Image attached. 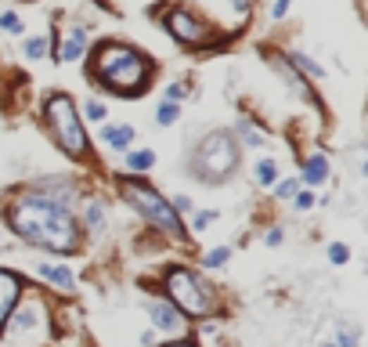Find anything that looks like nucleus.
Returning a JSON list of instances; mask_svg holds the SVG:
<instances>
[{"mask_svg":"<svg viewBox=\"0 0 368 347\" xmlns=\"http://www.w3.org/2000/svg\"><path fill=\"white\" fill-rule=\"evenodd\" d=\"M8 220H11L15 235L25 239L29 246L54 249V254L80 249V220L73 217V210L66 203H58L51 196H40V192L18 196L8 206Z\"/></svg>","mask_w":368,"mask_h":347,"instance_id":"nucleus-1","label":"nucleus"},{"mask_svg":"<svg viewBox=\"0 0 368 347\" xmlns=\"http://www.w3.org/2000/svg\"><path fill=\"white\" fill-rule=\"evenodd\" d=\"M94 76L119 94H141L152 76V61L127 44H102L94 54Z\"/></svg>","mask_w":368,"mask_h":347,"instance_id":"nucleus-2","label":"nucleus"},{"mask_svg":"<svg viewBox=\"0 0 368 347\" xmlns=\"http://www.w3.org/2000/svg\"><path fill=\"white\" fill-rule=\"evenodd\" d=\"M238 170V145L228 131H213L199 141L195 155H192V177L206 181V184H221Z\"/></svg>","mask_w":368,"mask_h":347,"instance_id":"nucleus-3","label":"nucleus"},{"mask_svg":"<svg viewBox=\"0 0 368 347\" xmlns=\"http://www.w3.org/2000/svg\"><path fill=\"white\" fill-rule=\"evenodd\" d=\"M119 192H123V199H127L137 213H145L156 228H163L166 235H173V239H184V225H180V213L156 192V188H148L145 181H123L119 184Z\"/></svg>","mask_w":368,"mask_h":347,"instance_id":"nucleus-4","label":"nucleus"},{"mask_svg":"<svg viewBox=\"0 0 368 347\" xmlns=\"http://www.w3.org/2000/svg\"><path fill=\"white\" fill-rule=\"evenodd\" d=\"M44 116H47V127L58 138V145L66 148L69 155H83L87 152V134L80 127V116H76V102L69 94H51L44 102Z\"/></svg>","mask_w":368,"mask_h":347,"instance_id":"nucleus-5","label":"nucleus"},{"mask_svg":"<svg viewBox=\"0 0 368 347\" xmlns=\"http://www.w3.org/2000/svg\"><path fill=\"white\" fill-rule=\"evenodd\" d=\"M166 290H170V304L184 314H195V319H202V314L213 311V293L209 286L192 275L188 268H170L166 271Z\"/></svg>","mask_w":368,"mask_h":347,"instance_id":"nucleus-6","label":"nucleus"},{"mask_svg":"<svg viewBox=\"0 0 368 347\" xmlns=\"http://www.w3.org/2000/svg\"><path fill=\"white\" fill-rule=\"evenodd\" d=\"M166 29H170V33L177 37V40H184V44H202L209 33H206V25L199 22V18H192L188 11H170L166 15Z\"/></svg>","mask_w":368,"mask_h":347,"instance_id":"nucleus-7","label":"nucleus"},{"mask_svg":"<svg viewBox=\"0 0 368 347\" xmlns=\"http://www.w3.org/2000/svg\"><path fill=\"white\" fill-rule=\"evenodd\" d=\"M18 293H22V278H18L15 271H4V268H0V329H4L8 314L15 311Z\"/></svg>","mask_w":368,"mask_h":347,"instance_id":"nucleus-8","label":"nucleus"},{"mask_svg":"<svg viewBox=\"0 0 368 347\" xmlns=\"http://www.w3.org/2000/svg\"><path fill=\"white\" fill-rule=\"evenodd\" d=\"M148 314H152V326L163 329V333H180V326H184L180 311L166 300H148Z\"/></svg>","mask_w":368,"mask_h":347,"instance_id":"nucleus-9","label":"nucleus"},{"mask_svg":"<svg viewBox=\"0 0 368 347\" xmlns=\"http://www.w3.org/2000/svg\"><path fill=\"white\" fill-rule=\"evenodd\" d=\"M37 314H40V311H37V304H25V307H18V311H11V314H8L11 322H4V326L11 329V336H22V333H29V329L37 326Z\"/></svg>","mask_w":368,"mask_h":347,"instance_id":"nucleus-10","label":"nucleus"},{"mask_svg":"<svg viewBox=\"0 0 368 347\" xmlns=\"http://www.w3.org/2000/svg\"><path fill=\"white\" fill-rule=\"evenodd\" d=\"M329 177V160L321 152H314V155H307V163H303V181L307 184H321Z\"/></svg>","mask_w":368,"mask_h":347,"instance_id":"nucleus-11","label":"nucleus"},{"mask_svg":"<svg viewBox=\"0 0 368 347\" xmlns=\"http://www.w3.org/2000/svg\"><path fill=\"white\" fill-rule=\"evenodd\" d=\"M87 51V29H73V33H69V40L66 44H61V61H76L80 54Z\"/></svg>","mask_w":368,"mask_h":347,"instance_id":"nucleus-12","label":"nucleus"},{"mask_svg":"<svg viewBox=\"0 0 368 347\" xmlns=\"http://www.w3.org/2000/svg\"><path fill=\"white\" fill-rule=\"evenodd\" d=\"M102 138H105V145H109V148L127 152V148H130V141H134V131H130V127H105V131H102Z\"/></svg>","mask_w":368,"mask_h":347,"instance_id":"nucleus-13","label":"nucleus"},{"mask_svg":"<svg viewBox=\"0 0 368 347\" xmlns=\"http://www.w3.org/2000/svg\"><path fill=\"white\" fill-rule=\"evenodd\" d=\"M40 275L47 282H54L58 290H73V271L69 268H51V264H40Z\"/></svg>","mask_w":368,"mask_h":347,"instance_id":"nucleus-14","label":"nucleus"},{"mask_svg":"<svg viewBox=\"0 0 368 347\" xmlns=\"http://www.w3.org/2000/svg\"><path fill=\"white\" fill-rule=\"evenodd\" d=\"M274 181H278V167H274L271 160H260V163H257V184L267 188V184H274Z\"/></svg>","mask_w":368,"mask_h":347,"instance_id":"nucleus-15","label":"nucleus"},{"mask_svg":"<svg viewBox=\"0 0 368 347\" xmlns=\"http://www.w3.org/2000/svg\"><path fill=\"white\" fill-rule=\"evenodd\" d=\"M152 163H156V155H152L148 148H141V152H130V155H127V167H130V170H148Z\"/></svg>","mask_w":368,"mask_h":347,"instance_id":"nucleus-16","label":"nucleus"},{"mask_svg":"<svg viewBox=\"0 0 368 347\" xmlns=\"http://www.w3.org/2000/svg\"><path fill=\"white\" fill-rule=\"evenodd\" d=\"M177 116H180V109L173 102H163L159 112H156V123H159V127H170V123H177Z\"/></svg>","mask_w":368,"mask_h":347,"instance_id":"nucleus-17","label":"nucleus"},{"mask_svg":"<svg viewBox=\"0 0 368 347\" xmlns=\"http://www.w3.org/2000/svg\"><path fill=\"white\" fill-rule=\"evenodd\" d=\"M231 261V249L228 246H217V249H209V254H206V268H221V264H228Z\"/></svg>","mask_w":368,"mask_h":347,"instance_id":"nucleus-18","label":"nucleus"},{"mask_svg":"<svg viewBox=\"0 0 368 347\" xmlns=\"http://www.w3.org/2000/svg\"><path fill=\"white\" fill-rule=\"evenodd\" d=\"M293 61H296V66H300L303 73H311V76H318V80L325 76V69L318 66V61H311V58H307V54H293Z\"/></svg>","mask_w":368,"mask_h":347,"instance_id":"nucleus-19","label":"nucleus"},{"mask_svg":"<svg viewBox=\"0 0 368 347\" xmlns=\"http://www.w3.org/2000/svg\"><path fill=\"white\" fill-rule=\"evenodd\" d=\"M238 134H242L245 141H250V145H264V134H260V131L253 127L250 119H242V123H238Z\"/></svg>","mask_w":368,"mask_h":347,"instance_id":"nucleus-20","label":"nucleus"},{"mask_svg":"<svg viewBox=\"0 0 368 347\" xmlns=\"http://www.w3.org/2000/svg\"><path fill=\"white\" fill-rule=\"evenodd\" d=\"M329 261H332V264H347V261H350V246L332 242V246H329Z\"/></svg>","mask_w":368,"mask_h":347,"instance_id":"nucleus-21","label":"nucleus"},{"mask_svg":"<svg viewBox=\"0 0 368 347\" xmlns=\"http://www.w3.org/2000/svg\"><path fill=\"white\" fill-rule=\"evenodd\" d=\"M87 225H90V228H102V225H105V210H102V203H90V206H87Z\"/></svg>","mask_w":368,"mask_h":347,"instance_id":"nucleus-22","label":"nucleus"},{"mask_svg":"<svg viewBox=\"0 0 368 347\" xmlns=\"http://www.w3.org/2000/svg\"><path fill=\"white\" fill-rule=\"evenodd\" d=\"M0 29H8V33H22V22H18V15L4 11V15H0Z\"/></svg>","mask_w":368,"mask_h":347,"instance_id":"nucleus-23","label":"nucleus"},{"mask_svg":"<svg viewBox=\"0 0 368 347\" xmlns=\"http://www.w3.org/2000/svg\"><path fill=\"white\" fill-rule=\"evenodd\" d=\"M44 51H47V40H25V54L29 58H44Z\"/></svg>","mask_w":368,"mask_h":347,"instance_id":"nucleus-24","label":"nucleus"},{"mask_svg":"<svg viewBox=\"0 0 368 347\" xmlns=\"http://www.w3.org/2000/svg\"><path fill=\"white\" fill-rule=\"evenodd\" d=\"M87 119H94V123L105 119V105L102 102H87Z\"/></svg>","mask_w":368,"mask_h":347,"instance_id":"nucleus-25","label":"nucleus"},{"mask_svg":"<svg viewBox=\"0 0 368 347\" xmlns=\"http://www.w3.org/2000/svg\"><path fill=\"white\" fill-rule=\"evenodd\" d=\"M293 199H296V210H311L314 206V196L311 192H296Z\"/></svg>","mask_w":368,"mask_h":347,"instance_id":"nucleus-26","label":"nucleus"},{"mask_svg":"<svg viewBox=\"0 0 368 347\" xmlns=\"http://www.w3.org/2000/svg\"><path fill=\"white\" fill-rule=\"evenodd\" d=\"M296 192H300V188H296V181H282V184H278V196H282V199H293Z\"/></svg>","mask_w":368,"mask_h":347,"instance_id":"nucleus-27","label":"nucleus"},{"mask_svg":"<svg viewBox=\"0 0 368 347\" xmlns=\"http://www.w3.org/2000/svg\"><path fill=\"white\" fill-rule=\"evenodd\" d=\"M170 206H173L177 213H188V210H192V199H188V196H177V199H173Z\"/></svg>","mask_w":368,"mask_h":347,"instance_id":"nucleus-28","label":"nucleus"},{"mask_svg":"<svg viewBox=\"0 0 368 347\" xmlns=\"http://www.w3.org/2000/svg\"><path fill=\"white\" fill-rule=\"evenodd\" d=\"M289 4H293V0H274V8H271V15H274V18H282V15L289 11Z\"/></svg>","mask_w":368,"mask_h":347,"instance_id":"nucleus-29","label":"nucleus"},{"mask_svg":"<svg viewBox=\"0 0 368 347\" xmlns=\"http://www.w3.org/2000/svg\"><path fill=\"white\" fill-rule=\"evenodd\" d=\"M166 98H170V102L177 105V102L184 98V87H180V83H173V87H166Z\"/></svg>","mask_w":368,"mask_h":347,"instance_id":"nucleus-30","label":"nucleus"},{"mask_svg":"<svg viewBox=\"0 0 368 347\" xmlns=\"http://www.w3.org/2000/svg\"><path fill=\"white\" fill-rule=\"evenodd\" d=\"M340 343H343V347H357V333H354V329H343V333H340Z\"/></svg>","mask_w":368,"mask_h":347,"instance_id":"nucleus-31","label":"nucleus"},{"mask_svg":"<svg viewBox=\"0 0 368 347\" xmlns=\"http://www.w3.org/2000/svg\"><path fill=\"white\" fill-rule=\"evenodd\" d=\"M278 242H282V232L271 228V232H267V246H278Z\"/></svg>","mask_w":368,"mask_h":347,"instance_id":"nucleus-32","label":"nucleus"},{"mask_svg":"<svg viewBox=\"0 0 368 347\" xmlns=\"http://www.w3.org/2000/svg\"><path fill=\"white\" fill-rule=\"evenodd\" d=\"M209 220H213V213H195V228H206Z\"/></svg>","mask_w":368,"mask_h":347,"instance_id":"nucleus-33","label":"nucleus"},{"mask_svg":"<svg viewBox=\"0 0 368 347\" xmlns=\"http://www.w3.org/2000/svg\"><path fill=\"white\" fill-rule=\"evenodd\" d=\"M163 347H195L192 340H173V343H163Z\"/></svg>","mask_w":368,"mask_h":347,"instance_id":"nucleus-34","label":"nucleus"},{"mask_svg":"<svg viewBox=\"0 0 368 347\" xmlns=\"http://www.w3.org/2000/svg\"><path fill=\"white\" fill-rule=\"evenodd\" d=\"M231 4H235L238 11H245V8H250V0H231Z\"/></svg>","mask_w":368,"mask_h":347,"instance_id":"nucleus-35","label":"nucleus"},{"mask_svg":"<svg viewBox=\"0 0 368 347\" xmlns=\"http://www.w3.org/2000/svg\"><path fill=\"white\" fill-rule=\"evenodd\" d=\"M321 347H336V343H321Z\"/></svg>","mask_w":368,"mask_h":347,"instance_id":"nucleus-36","label":"nucleus"}]
</instances>
